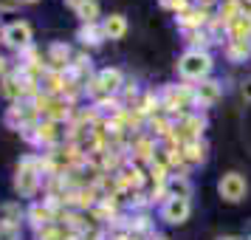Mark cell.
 Instances as JSON below:
<instances>
[{"mask_svg":"<svg viewBox=\"0 0 251 240\" xmlns=\"http://www.w3.org/2000/svg\"><path fill=\"white\" fill-rule=\"evenodd\" d=\"M217 240H240V238H217Z\"/></svg>","mask_w":251,"mask_h":240,"instance_id":"obj_21","label":"cell"},{"mask_svg":"<svg viewBox=\"0 0 251 240\" xmlns=\"http://www.w3.org/2000/svg\"><path fill=\"white\" fill-rule=\"evenodd\" d=\"M243 99H249V102H251V80L243 85Z\"/></svg>","mask_w":251,"mask_h":240,"instance_id":"obj_18","label":"cell"},{"mask_svg":"<svg viewBox=\"0 0 251 240\" xmlns=\"http://www.w3.org/2000/svg\"><path fill=\"white\" fill-rule=\"evenodd\" d=\"M249 54H251V43L249 40H231V43H228V59L240 62V59H246Z\"/></svg>","mask_w":251,"mask_h":240,"instance_id":"obj_10","label":"cell"},{"mask_svg":"<svg viewBox=\"0 0 251 240\" xmlns=\"http://www.w3.org/2000/svg\"><path fill=\"white\" fill-rule=\"evenodd\" d=\"M76 14L82 17V23H96V17H99V3L96 0H88V3H82Z\"/></svg>","mask_w":251,"mask_h":240,"instance_id":"obj_11","label":"cell"},{"mask_svg":"<svg viewBox=\"0 0 251 240\" xmlns=\"http://www.w3.org/2000/svg\"><path fill=\"white\" fill-rule=\"evenodd\" d=\"M31 217H34V223H48V220H51V212L43 209V206H34V209H31Z\"/></svg>","mask_w":251,"mask_h":240,"instance_id":"obj_14","label":"cell"},{"mask_svg":"<svg viewBox=\"0 0 251 240\" xmlns=\"http://www.w3.org/2000/svg\"><path fill=\"white\" fill-rule=\"evenodd\" d=\"M23 3H37V0H23Z\"/></svg>","mask_w":251,"mask_h":240,"instance_id":"obj_22","label":"cell"},{"mask_svg":"<svg viewBox=\"0 0 251 240\" xmlns=\"http://www.w3.org/2000/svg\"><path fill=\"white\" fill-rule=\"evenodd\" d=\"M3 43L12 48H25L31 43V26L23 23V20H17V23H9L3 28Z\"/></svg>","mask_w":251,"mask_h":240,"instance_id":"obj_4","label":"cell"},{"mask_svg":"<svg viewBox=\"0 0 251 240\" xmlns=\"http://www.w3.org/2000/svg\"><path fill=\"white\" fill-rule=\"evenodd\" d=\"M20 3L23 0H0V12H14V9H20Z\"/></svg>","mask_w":251,"mask_h":240,"instance_id":"obj_16","label":"cell"},{"mask_svg":"<svg viewBox=\"0 0 251 240\" xmlns=\"http://www.w3.org/2000/svg\"><path fill=\"white\" fill-rule=\"evenodd\" d=\"M186 156L192 161H201L203 159V147H201V144H189V147H186Z\"/></svg>","mask_w":251,"mask_h":240,"instance_id":"obj_15","label":"cell"},{"mask_svg":"<svg viewBox=\"0 0 251 240\" xmlns=\"http://www.w3.org/2000/svg\"><path fill=\"white\" fill-rule=\"evenodd\" d=\"M65 3H68L71 9H74V12H76V9H79L82 3H88V0H65Z\"/></svg>","mask_w":251,"mask_h":240,"instance_id":"obj_19","label":"cell"},{"mask_svg":"<svg viewBox=\"0 0 251 240\" xmlns=\"http://www.w3.org/2000/svg\"><path fill=\"white\" fill-rule=\"evenodd\" d=\"M71 57V51H68V46H62V43H54L51 46V62H65V59Z\"/></svg>","mask_w":251,"mask_h":240,"instance_id":"obj_13","label":"cell"},{"mask_svg":"<svg viewBox=\"0 0 251 240\" xmlns=\"http://www.w3.org/2000/svg\"><path fill=\"white\" fill-rule=\"evenodd\" d=\"M96 85L102 88V93H116L119 88H122V71L119 68H104L102 74H99Z\"/></svg>","mask_w":251,"mask_h":240,"instance_id":"obj_8","label":"cell"},{"mask_svg":"<svg viewBox=\"0 0 251 240\" xmlns=\"http://www.w3.org/2000/svg\"><path fill=\"white\" fill-rule=\"evenodd\" d=\"M3 71H6V59L0 57V74H3Z\"/></svg>","mask_w":251,"mask_h":240,"instance_id":"obj_20","label":"cell"},{"mask_svg":"<svg viewBox=\"0 0 251 240\" xmlns=\"http://www.w3.org/2000/svg\"><path fill=\"white\" fill-rule=\"evenodd\" d=\"M217 192H220V198H223V201H228V204H237V201H243V198H246V192H249V184H246V178H243L240 172H226V175L220 178V184H217Z\"/></svg>","mask_w":251,"mask_h":240,"instance_id":"obj_2","label":"cell"},{"mask_svg":"<svg viewBox=\"0 0 251 240\" xmlns=\"http://www.w3.org/2000/svg\"><path fill=\"white\" fill-rule=\"evenodd\" d=\"M217 99H220V85L217 82H212V80H203L198 88H195V102L198 105H215Z\"/></svg>","mask_w":251,"mask_h":240,"instance_id":"obj_7","label":"cell"},{"mask_svg":"<svg viewBox=\"0 0 251 240\" xmlns=\"http://www.w3.org/2000/svg\"><path fill=\"white\" fill-rule=\"evenodd\" d=\"M212 71V57L201 51V48H189L181 59H178V74L183 80H195V82H203Z\"/></svg>","mask_w":251,"mask_h":240,"instance_id":"obj_1","label":"cell"},{"mask_svg":"<svg viewBox=\"0 0 251 240\" xmlns=\"http://www.w3.org/2000/svg\"><path fill=\"white\" fill-rule=\"evenodd\" d=\"M189 212H192V206H189L186 198H167V204L161 206V220L178 226V223H183L189 217Z\"/></svg>","mask_w":251,"mask_h":240,"instance_id":"obj_3","label":"cell"},{"mask_svg":"<svg viewBox=\"0 0 251 240\" xmlns=\"http://www.w3.org/2000/svg\"><path fill=\"white\" fill-rule=\"evenodd\" d=\"M99 37H104V34H102V28H96V23H85L79 28V40H82V43L96 46V43H99Z\"/></svg>","mask_w":251,"mask_h":240,"instance_id":"obj_12","label":"cell"},{"mask_svg":"<svg viewBox=\"0 0 251 240\" xmlns=\"http://www.w3.org/2000/svg\"><path fill=\"white\" fill-rule=\"evenodd\" d=\"M102 34L107 37V40H122V37L127 34V20H125V14H110V17H104Z\"/></svg>","mask_w":251,"mask_h":240,"instance_id":"obj_6","label":"cell"},{"mask_svg":"<svg viewBox=\"0 0 251 240\" xmlns=\"http://www.w3.org/2000/svg\"><path fill=\"white\" fill-rule=\"evenodd\" d=\"M167 192H170V198H186V201H189L192 184L186 181L183 175H170V178H167Z\"/></svg>","mask_w":251,"mask_h":240,"instance_id":"obj_9","label":"cell"},{"mask_svg":"<svg viewBox=\"0 0 251 240\" xmlns=\"http://www.w3.org/2000/svg\"><path fill=\"white\" fill-rule=\"evenodd\" d=\"M37 184H40V175L31 170V164L25 161L23 170H17V178H14V189L23 195V198H31L37 192Z\"/></svg>","mask_w":251,"mask_h":240,"instance_id":"obj_5","label":"cell"},{"mask_svg":"<svg viewBox=\"0 0 251 240\" xmlns=\"http://www.w3.org/2000/svg\"><path fill=\"white\" fill-rule=\"evenodd\" d=\"M161 3H164V6H172L175 12H183V9H186V0H161Z\"/></svg>","mask_w":251,"mask_h":240,"instance_id":"obj_17","label":"cell"}]
</instances>
